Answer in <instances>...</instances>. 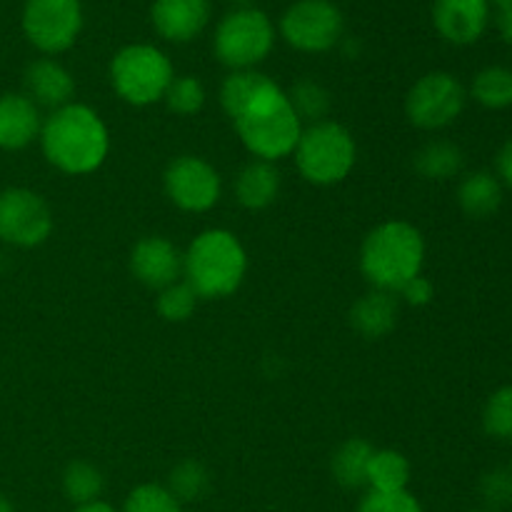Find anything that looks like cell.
I'll return each instance as SVG.
<instances>
[{"instance_id": "1", "label": "cell", "mask_w": 512, "mask_h": 512, "mask_svg": "<svg viewBox=\"0 0 512 512\" xmlns=\"http://www.w3.org/2000/svg\"><path fill=\"white\" fill-rule=\"evenodd\" d=\"M38 140L45 160L65 175L95 173L110 153L108 125L83 103H68L43 118Z\"/></svg>"}, {"instance_id": "2", "label": "cell", "mask_w": 512, "mask_h": 512, "mask_svg": "<svg viewBox=\"0 0 512 512\" xmlns=\"http://www.w3.org/2000/svg\"><path fill=\"white\" fill-rule=\"evenodd\" d=\"M233 128L255 160L278 163L295 153L305 125L295 115L288 93L270 78L233 120Z\"/></svg>"}, {"instance_id": "3", "label": "cell", "mask_w": 512, "mask_h": 512, "mask_svg": "<svg viewBox=\"0 0 512 512\" xmlns=\"http://www.w3.org/2000/svg\"><path fill=\"white\" fill-rule=\"evenodd\" d=\"M425 240L408 220H385L360 245V273L370 288L398 295L408 280L423 275Z\"/></svg>"}, {"instance_id": "4", "label": "cell", "mask_w": 512, "mask_h": 512, "mask_svg": "<svg viewBox=\"0 0 512 512\" xmlns=\"http://www.w3.org/2000/svg\"><path fill=\"white\" fill-rule=\"evenodd\" d=\"M248 273V253L238 235L208 228L190 240L183 253L185 283L200 300H223L238 293Z\"/></svg>"}, {"instance_id": "5", "label": "cell", "mask_w": 512, "mask_h": 512, "mask_svg": "<svg viewBox=\"0 0 512 512\" xmlns=\"http://www.w3.org/2000/svg\"><path fill=\"white\" fill-rule=\"evenodd\" d=\"M110 85L123 103L133 108H148L165 98L175 78L168 55L153 43L123 45L110 60Z\"/></svg>"}, {"instance_id": "6", "label": "cell", "mask_w": 512, "mask_h": 512, "mask_svg": "<svg viewBox=\"0 0 512 512\" xmlns=\"http://www.w3.org/2000/svg\"><path fill=\"white\" fill-rule=\"evenodd\" d=\"M295 165L308 183L328 188L338 185L353 173L358 160V145L353 133L335 120L305 125L295 148Z\"/></svg>"}, {"instance_id": "7", "label": "cell", "mask_w": 512, "mask_h": 512, "mask_svg": "<svg viewBox=\"0 0 512 512\" xmlns=\"http://www.w3.org/2000/svg\"><path fill=\"white\" fill-rule=\"evenodd\" d=\"M273 48V20L255 5L233 8L215 25L213 53L230 70H255L273 53Z\"/></svg>"}, {"instance_id": "8", "label": "cell", "mask_w": 512, "mask_h": 512, "mask_svg": "<svg viewBox=\"0 0 512 512\" xmlns=\"http://www.w3.org/2000/svg\"><path fill=\"white\" fill-rule=\"evenodd\" d=\"M20 25L35 50L55 58L78 43L83 33V3L80 0H25Z\"/></svg>"}, {"instance_id": "9", "label": "cell", "mask_w": 512, "mask_h": 512, "mask_svg": "<svg viewBox=\"0 0 512 512\" xmlns=\"http://www.w3.org/2000/svg\"><path fill=\"white\" fill-rule=\"evenodd\" d=\"M280 35L298 53H328L340 45L345 18L333 0H295L280 18Z\"/></svg>"}, {"instance_id": "10", "label": "cell", "mask_w": 512, "mask_h": 512, "mask_svg": "<svg viewBox=\"0 0 512 512\" xmlns=\"http://www.w3.org/2000/svg\"><path fill=\"white\" fill-rule=\"evenodd\" d=\"M465 88L445 70L425 73L405 95V115L420 130H443L465 110Z\"/></svg>"}, {"instance_id": "11", "label": "cell", "mask_w": 512, "mask_h": 512, "mask_svg": "<svg viewBox=\"0 0 512 512\" xmlns=\"http://www.w3.org/2000/svg\"><path fill=\"white\" fill-rule=\"evenodd\" d=\"M163 188L170 203L183 213H208L220 203L223 178L200 155H180L165 168Z\"/></svg>"}, {"instance_id": "12", "label": "cell", "mask_w": 512, "mask_h": 512, "mask_svg": "<svg viewBox=\"0 0 512 512\" xmlns=\"http://www.w3.org/2000/svg\"><path fill=\"white\" fill-rule=\"evenodd\" d=\"M53 233V210L48 200L30 188L0 193V240L13 248H38Z\"/></svg>"}, {"instance_id": "13", "label": "cell", "mask_w": 512, "mask_h": 512, "mask_svg": "<svg viewBox=\"0 0 512 512\" xmlns=\"http://www.w3.org/2000/svg\"><path fill=\"white\" fill-rule=\"evenodd\" d=\"M130 273L150 290H163L183 275V253L165 235H145L130 250Z\"/></svg>"}, {"instance_id": "14", "label": "cell", "mask_w": 512, "mask_h": 512, "mask_svg": "<svg viewBox=\"0 0 512 512\" xmlns=\"http://www.w3.org/2000/svg\"><path fill=\"white\" fill-rule=\"evenodd\" d=\"M210 18V0H153L150 5V23L168 43H190L203 35Z\"/></svg>"}, {"instance_id": "15", "label": "cell", "mask_w": 512, "mask_h": 512, "mask_svg": "<svg viewBox=\"0 0 512 512\" xmlns=\"http://www.w3.org/2000/svg\"><path fill=\"white\" fill-rule=\"evenodd\" d=\"M490 23V0H435L433 25L453 45H473Z\"/></svg>"}, {"instance_id": "16", "label": "cell", "mask_w": 512, "mask_h": 512, "mask_svg": "<svg viewBox=\"0 0 512 512\" xmlns=\"http://www.w3.org/2000/svg\"><path fill=\"white\" fill-rule=\"evenodd\" d=\"M23 85L25 95L33 100L38 108H50L58 110L63 105L73 103L75 95V78L70 75V70L63 63H58L55 58H35L33 63H28L23 73Z\"/></svg>"}, {"instance_id": "17", "label": "cell", "mask_w": 512, "mask_h": 512, "mask_svg": "<svg viewBox=\"0 0 512 512\" xmlns=\"http://www.w3.org/2000/svg\"><path fill=\"white\" fill-rule=\"evenodd\" d=\"M43 115L25 93L0 95V150H23L40 138Z\"/></svg>"}, {"instance_id": "18", "label": "cell", "mask_w": 512, "mask_h": 512, "mask_svg": "<svg viewBox=\"0 0 512 512\" xmlns=\"http://www.w3.org/2000/svg\"><path fill=\"white\" fill-rule=\"evenodd\" d=\"M398 318L400 298L395 293H388V290L370 288L350 308V325L355 328V333L368 340H380L393 333Z\"/></svg>"}, {"instance_id": "19", "label": "cell", "mask_w": 512, "mask_h": 512, "mask_svg": "<svg viewBox=\"0 0 512 512\" xmlns=\"http://www.w3.org/2000/svg\"><path fill=\"white\" fill-rule=\"evenodd\" d=\"M280 188H283V178L275 163L268 160H250L248 165L240 168L235 175V200L243 205L245 210H265L278 200Z\"/></svg>"}, {"instance_id": "20", "label": "cell", "mask_w": 512, "mask_h": 512, "mask_svg": "<svg viewBox=\"0 0 512 512\" xmlns=\"http://www.w3.org/2000/svg\"><path fill=\"white\" fill-rule=\"evenodd\" d=\"M458 205L468 218H490L503 205V183L488 170L468 173L458 185Z\"/></svg>"}, {"instance_id": "21", "label": "cell", "mask_w": 512, "mask_h": 512, "mask_svg": "<svg viewBox=\"0 0 512 512\" xmlns=\"http://www.w3.org/2000/svg\"><path fill=\"white\" fill-rule=\"evenodd\" d=\"M373 443L365 438H348L330 458L333 480L345 490H360L368 485V468L373 460Z\"/></svg>"}, {"instance_id": "22", "label": "cell", "mask_w": 512, "mask_h": 512, "mask_svg": "<svg viewBox=\"0 0 512 512\" xmlns=\"http://www.w3.org/2000/svg\"><path fill=\"white\" fill-rule=\"evenodd\" d=\"M465 155L453 140H430L413 155V168L425 180H450L460 175Z\"/></svg>"}, {"instance_id": "23", "label": "cell", "mask_w": 512, "mask_h": 512, "mask_svg": "<svg viewBox=\"0 0 512 512\" xmlns=\"http://www.w3.org/2000/svg\"><path fill=\"white\" fill-rule=\"evenodd\" d=\"M410 463L400 450L383 448L375 450L368 468V488L378 493H398L408 490Z\"/></svg>"}, {"instance_id": "24", "label": "cell", "mask_w": 512, "mask_h": 512, "mask_svg": "<svg viewBox=\"0 0 512 512\" xmlns=\"http://www.w3.org/2000/svg\"><path fill=\"white\" fill-rule=\"evenodd\" d=\"M270 80V75L255 70H230L228 78L220 85V105H223L225 115L230 120L238 118L245 108L250 105V100L260 93L265 83Z\"/></svg>"}, {"instance_id": "25", "label": "cell", "mask_w": 512, "mask_h": 512, "mask_svg": "<svg viewBox=\"0 0 512 512\" xmlns=\"http://www.w3.org/2000/svg\"><path fill=\"white\" fill-rule=\"evenodd\" d=\"M105 490V478L100 473L98 465L88 463V460H73L68 468L63 470V493L70 503L88 505L100 500Z\"/></svg>"}, {"instance_id": "26", "label": "cell", "mask_w": 512, "mask_h": 512, "mask_svg": "<svg viewBox=\"0 0 512 512\" xmlns=\"http://www.w3.org/2000/svg\"><path fill=\"white\" fill-rule=\"evenodd\" d=\"M288 98L295 115H298L303 125L323 123V120H328L330 108H333L328 88H325L323 83H318L315 78H300L298 83L290 88Z\"/></svg>"}, {"instance_id": "27", "label": "cell", "mask_w": 512, "mask_h": 512, "mask_svg": "<svg viewBox=\"0 0 512 512\" xmlns=\"http://www.w3.org/2000/svg\"><path fill=\"white\" fill-rule=\"evenodd\" d=\"M470 95L478 100L483 108L503 110L512 105V70L503 65H490L483 68L473 78Z\"/></svg>"}, {"instance_id": "28", "label": "cell", "mask_w": 512, "mask_h": 512, "mask_svg": "<svg viewBox=\"0 0 512 512\" xmlns=\"http://www.w3.org/2000/svg\"><path fill=\"white\" fill-rule=\"evenodd\" d=\"M165 488L178 498V503H198L210 490V473L198 460H183L168 475Z\"/></svg>"}, {"instance_id": "29", "label": "cell", "mask_w": 512, "mask_h": 512, "mask_svg": "<svg viewBox=\"0 0 512 512\" xmlns=\"http://www.w3.org/2000/svg\"><path fill=\"white\" fill-rule=\"evenodd\" d=\"M163 100L170 113L180 115V118H190V115H198L205 108L208 90H205L203 80L195 78V75H175L170 88L165 90Z\"/></svg>"}, {"instance_id": "30", "label": "cell", "mask_w": 512, "mask_h": 512, "mask_svg": "<svg viewBox=\"0 0 512 512\" xmlns=\"http://www.w3.org/2000/svg\"><path fill=\"white\" fill-rule=\"evenodd\" d=\"M198 295L190 288L185 280H178V283L168 285V288L158 290V298H155V310L163 320L168 323H185L190 315L198 308Z\"/></svg>"}, {"instance_id": "31", "label": "cell", "mask_w": 512, "mask_h": 512, "mask_svg": "<svg viewBox=\"0 0 512 512\" xmlns=\"http://www.w3.org/2000/svg\"><path fill=\"white\" fill-rule=\"evenodd\" d=\"M123 512H183V503L165 485L143 483L130 490Z\"/></svg>"}, {"instance_id": "32", "label": "cell", "mask_w": 512, "mask_h": 512, "mask_svg": "<svg viewBox=\"0 0 512 512\" xmlns=\"http://www.w3.org/2000/svg\"><path fill=\"white\" fill-rule=\"evenodd\" d=\"M485 433L498 440H512V385L495 390L483 410Z\"/></svg>"}, {"instance_id": "33", "label": "cell", "mask_w": 512, "mask_h": 512, "mask_svg": "<svg viewBox=\"0 0 512 512\" xmlns=\"http://www.w3.org/2000/svg\"><path fill=\"white\" fill-rule=\"evenodd\" d=\"M480 498L488 510H503L512 505V468H495L480 478Z\"/></svg>"}, {"instance_id": "34", "label": "cell", "mask_w": 512, "mask_h": 512, "mask_svg": "<svg viewBox=\"0 0 512 512\" xmlns=\"http://www.w3.org/2000/svg\"><path fill=\"white\" fill-rule=\"evenodd\" d=\"M358 512H425L420 500L408 490H398V493H378V490H368L363 500H360Z\"/></svg>"}, {"instance_id": "35", "label": "cell", "mask_w": 512, "mask_h": 512, "mask_svg": "<svg viewBox=\"0 0 512 512\" xmlns=\"http://www.w3.org/2000/svg\"><path fill=\"white\" fill-rule=\"evenodd\" d=\"M398 298L400 303H408L413 305V308H425V305L433 303L435 288L425 275H418V278L408 280V283L398 290Z\"/></svg>"}, {"instance_id": "36", "label": "cell", "mask_w": 512, "mask_h": 512, "mask_svg": "<svg viewBox=\"0 0 512 512\" xmlns=\"http://www.w3.org/2000/svg\"><path fill=\"white\" fill-rule=\"evenodd\" d=\"M495 168H498V180L512 188V138L500 148L498 158H495Z\"/></svg>"}, {"instance_id": "37", "label": "cell", "mask_w": 512, "mask_h": 512, "mask_svg": "<svg viewBox=\"0 0 512 512\" xmlns=\"http://www.w3.org/2000/svg\"><path fill=\"white\" fill-rule=\"evenodd\" d=\"M495 25H498L500 38L512 43V3L498 5V15H495Z\"/></svg>"}, {"instance_id": "38", "label": "cell", "mask_w": 512, "mask_h": 512, "mask_svg": "<svg viewBox=\"0 0 512 512\" xmlns=\"http://www.w3.org/2000/svg\"><path fill=\"white\" fill-rule=\"evenodd\" d=\"M73 512H118V510H115L110 503H105V500H95V503L78 505Z\"/></svg>"}, {"instance_id": "39", "label": "cell", "mask_w": 512, "mask_h": 512, "mask_svg": "<svg viewBox=\"0 0 512 512\" xmlns=\"http://www.w3.org/2000/svg\"><path fill=\"white\" fill-rule=\"evenodd\" d=\"M0 512H15L13 505H10V500L5 498L3 493H0Z\"/></svg>"}, {"instance_id": "40", "label": "cell", "mask_w": 512, "mask_h": 512, "mask_svg": "<svg viewBox=\"0 0 512 512\" xmlns=\"http://www.w3.org/2000/svg\"><path fill=\"white\" fill-rule=\"evenodd\" d=\"M230 3H233L235 8H250V5H253L255 0H230Z\"/></svg>"}, {"instance_id": "41", "label": "cell", "mask_w": 512, "mask_h": 512, "mask_svg": "<svg viewBox=\"0 0 512 512\" xmlns=\"http://www.w3.org/2000/svg\"><path fill=\"white\" fill-rule=\"evenodd\" d=\"M470 512H495V510H488V508H480V510H470Z\"/></svg>"}, {"instance_id": "42", "label": "cell", "mask_w": 512, "mask_h": 512, "mask_svg": "<svg viewBox=\"0 0 512 512\" xmlns=\"http://www.w3.org/2000/svg\"><path fill=\"white\" fill-rule=\"evenodd\" d=\"M495 3H498V5H503V3H512V0H495Z\"/></svg>"}]
</instances>
